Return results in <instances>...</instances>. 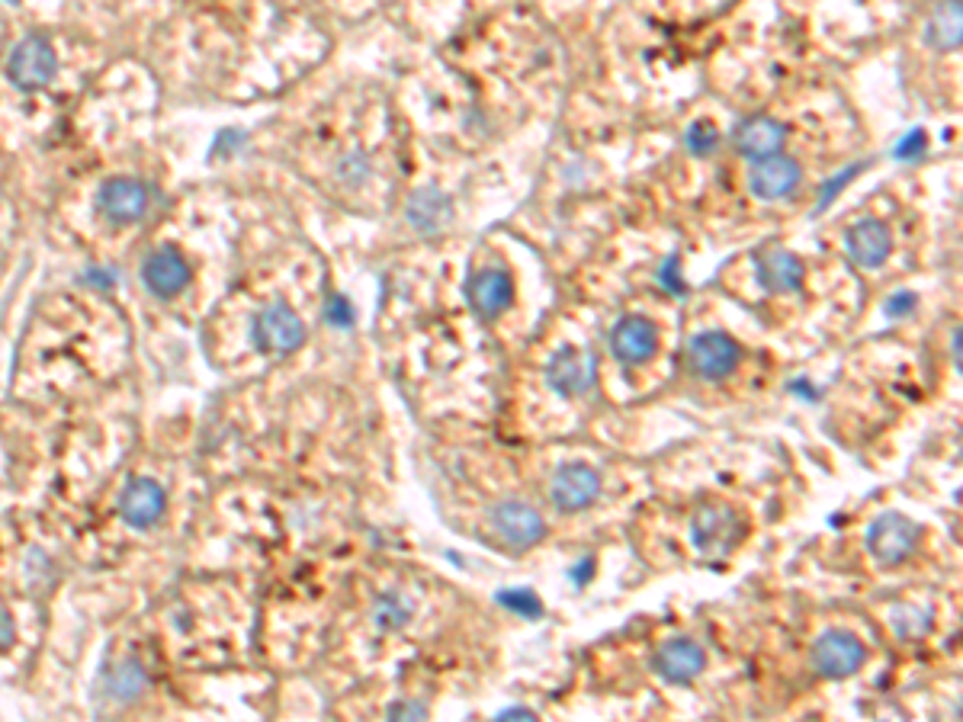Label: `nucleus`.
<instances>
[{
  "label": "nucleus",
  "instance_id": "1",
  "mask_svg": "<svg viewBox=\"0 0 963 722\" xmlns=\"http://www.w3.org/2000/svg\"><path fill=\"white\" fill-rule=\"evenodd\" d=\"M254 347L267 357H286L305 344V321L289 302H270L251 325Z\"/></svg>",
  "mask_w": 963,
  "mask_h": 722
},
{
  "label": "nucleus",
  "instance_id": "2",
  "mask_svg": "<svg viewBox=\"0 0 963 722\" xmlns=\"http://www.w3.org/2000/svg\"><path fill=\"white\" fill-rule=\"evenodd\" d=\"M922 527L915 524L912 517L906 514H896V511H886L880 514L874 524L867 530V549L870 556H874L883 568H893V565H903L915 549L922 543Z\"/></svg>",
  "mask_w": 963,
  "mask_h": 722
},
{
  "label": "nucleus",
  "instance_id": "3",
  "mask_svg": "<svg viewBox=\"0 0 963 722\" xmlns=\"http://www.w3.org/2000/svg\"><path fill=\"white\" fill-rule=\"evenodd\" d=\"M58 71V58L52 42L39 36V33H29L23 36L17 45H13V52L7 58V78L13 87L26 90V94H33V90H42L55 78Z\"/></svg>",
  "mask_w": 963,
  "mask_h": 722
},
{
  "label": "nucleus",
  "instance_id": "4",
  "mask_svg": "<svg viewBox=\"0 0 963 722\" xmlns=\"http://www.w3.org/2000/svg\"><path fill=\"white\" fill-rule=\"evenodd\" d=\"M809 662H813L816 674H822V678L842 681L864 668L867 645L854 633H848V629H825V633L813 642Z\"/></svg>",
  "mask_w": 963,
  "mask_h": 722
},
{
  "label": "nucleus",
  "instance_id": "5",
  "mask_svg": "<svg viewBox=\"0 0 963 722\" xmlns=\"http://www.w3.org/2000/svg\"><path fill=\"white\" fill-rule=\"evenodd\" d=\"M488 520H492V530L498 533V540L514 552H527L530 546H537L546 533L540 511L517 498L498 501L495 508L488 511Z\"/></svg>",
  "mask_w": 963,
  "mask_h": 722
},
{
  "label": "nucleus",
  "instance_id": "6",
  "mask_svg": "<svg viewBox=\"0 0 963 722\" xmlns=\"http://www.w3.org/2000/svg\"><path fill=\"white\" fill-rule=\"evenodd\" d=\"M742 360V347L739 341H732L723 331H700L691 337L687 344V366L691 373L707 379V382H720L726 379Z\"/></svg>",
  "mask_w": 963,
  "mask_h": 722
},
{
  "label": "nucleus",
  "instance_id": "7",
  "mask_svg": "<svg viewBox=\"0 0 963 722\" xmlns=\"http://www.w3.org/2000/svg\"><path fill=\"white\" fill-rule=\"evenodd\" d=\"M546 382L549 389L565 398L588 395L594 389V382H598V357L582 347H562L553 353V360L546 366Z\"/></svg>",
  "mask_w": 963,
  "mask_h": 722
},
{
  "label": "nucleus",
  "instance_id": "8",
  "mask_svg": "<svg viewBox=\"0 0 963 722\" xmlns=\"http://www.w3.org/2000/svg\"><path fill=\"white\" fill-rule=\"evenodd\" d=\"M745 533L742 517L726 504H700L691 517V540L703 552H729Z\"/></svg>",
  "mask_w": 963,
  "mask_h": 722
},
{
  "label": "nucleus",
  "instance_id": "9",
  "mask_svg": "<svg viewBox=\"0 0 963 722\" xmlns=\"http://www.w3.org/2000/svg\"><path fill=\"white\" fill-rule=\"evenodd\" d=\"M549 498L562 514L585 511L601 498V472L588 463L559 466L553 482H549Z\"/></svg>",
  "mask_w": 963,
  "mask_h": 722
},
{
  "label": "nucleus",
  "instance_id": "10",
  "mask_svg": "<svg viewBox=\"0 0 963 722\" xmlns=\"http://www.w3.org/2000/svg\"><path fill=\"white\" fill-rule=\"evenodd\" d=\"M148 203H151V193L145 183L135 177H113V180H106L97 193L100 215L113 225L139 222L148 212Z\"/></svg>",
  "mask_w": 963,
  "mask_h": 722
},
{
  "label": "nucleus",
  "instance_id": "11",
  "mask_svg": "<svg viewBox=\"0 0 963 722\" xmlns=\"http://www.w3.org/2000/svg\"><path fill=\"white\" fill-rule=\"evenodd\" d=\"M703 668H707V652L700 642L687 636L665 639L652 655V671L668 684H691L694 678H700Z\"/></svg>",
  "mask_w": 963,
  "mask_h": 722
},
{
  "label": "nucleus",
  "instance_id": "12",
  "mask_svg": "<svg viewBox=\"0 0 963 722\" xmlns=\"http://www.w3.org/2000/svg\"><path fill=\"white\" fill-rule=\"evenodd\" d=\"M659 325L642 315H626L620 318L614 331H610V350L617 353V360L626 366H642L659 353Z\"/></svg>",
  "mask_w": 963,
  "mask_h": 722
},
{
  "label": "nucleus",
  "instance_id": "13",
  "mask_svg": "<svg viewBox=\"0 0 963 722\" xmlns=\"http://www.w3.org/2000/svg\"><path fill=\"white\" fill-rule=\"evenodd\" d=\"M466 299H469V309L476 312L479 318L492 321L498 315H504L511 309L514 302V280L508 270L501 267H485L469 280L466 286Z\"/></svg>",
  "mask_w": 963,
  "mask_h": 722
},
{
  "label": "nucleus",
  "instance_id": "14",
  "mask_svg": "<svg viewBox=\"0 0 963 722\" xmlns=\"http://www.w3.org/2000/svg\"><path fill=\"white\" fill-rule=\"evenodd\" d=\"M190 264L180 257L177 248H158L142 260V283L148 286V293H155L158 299H174L180 296L190 283Z\"/></svg>",
  "mask_w": 963,
  "mask_h": 722
},
{
  "label": "nucleus",
  "instance_id": "15",
  "mask_svg": "<svg viewBox=\"0 0 963 722\" xmlns=\"http://www.w3.org/2000/svg\"><path fill=\"white\" fill-rule=\"evenodd\" d=\"M167 511V495L155 479H132L119 495V514L126 517V524L135 530L155 527Z\"/></svg>",
  "mask_w": 963,
  "mask_h": 722
},
{
  "label": "nucleus",
  "instance_id": "16",
  "mask_svg": "<svg viewBox=\"0 0 963 722\" xmlns=\"http://www.w3.org/2000/svg\"><path fill=\"white\" fill-rule=\"evenodd\" d=\"M845 251L858 267L877 270L886 264V257L893 254V235L880 219H861L848 228Z\"/></svg>",
  "mask_w": 963,
  "mask_h": 722
},
{
  "label": "nucleus",
  "instance_id": "17",
  "mask_svg": "<svg viewBox=\"0 0 963 722\" xmlns=\"http://www.w3.org/2000/svg\"><path fill=\"white\" fill-rule=\"evenodd\" d=\"M803 180V167L787 158V155H771L764 161H755L752 177H748V187L758 199L771 203V199H784L800 187Z\"/></svg>",
  "mask_w": 963,
  "mask_h": 722
},
{
  "label": "nucleus",
  "instance_id": "18",
  "mask_svg": "<svg viewBox=\"0 0 963 722\" xmlns=\"http://www.w3.org/2000/svg\"><path fill=\"white\" fill-rule=\"evenodd\" d=\"M787 145V129L771 116H752L736 129V148L748 161H764L771 155H781Z\"/></svg>",
  "mask_w": 963,
  "mask_h": 722
},
{
  "label": "nucleus",
  "instance_id": "19",
  "mask_svg": "<svg viewBox=\"0 0 963 722\" xmlns=\"http://www.w3.org/2000/svg\"><path fill=\"white\" fill-rule=\"evenodd\" d=\"M405 215L418 235H440L453 222V199L437 187H421L411 193Z\"/></svg>",
  "mask_w": 963,
  "mask_h": 722
},
{
  "label": "nucleus",
  "instance_id": "20",
  "mask_svg": "<svg viewBox=\"0 0 963 722\" xmlns=\"http://www.w3.org/2000/svg\"><path fill=\"white\" fill-rule=\"evenodd\" d=\"M755 273H758V283L764 289H771V293H797L806 280L803 260L790 251H768L764 257H758Z\"/></svg>",
  "mask_w": 963,
  "mask_h": 722
},
{
  "label": "nucleus",
  "instance_id": "21",
  "mask_svg": "<svg viewBox=\"0 0 963 722\" xmlns=\"http://www.w3.org/2000/svg\"><path fill=\"white\" fill-rule=\"evenodd\" d=\"M960 39H963L960 0H941L925 23V42L935 52H954L960 49Z\"/></svg>",
  "mask_w": 963,
  "mask_h": 722
},
{
  "label": "nucleus",
  "instance_id": "22",
  "mask_svg": "<svg viewBox=\"0 0 963 722\" xmlns=\"http://www.w3.org/2000/svg\"><path fill=\"white\" fill-rule=\"evenodd\" d=\"M411 613H415V604H411L402 591H386V594H379L373 617H376V623H379L382 629H389V633H392V629L408 626Z\"/></svg>",
  "mask_w": 963,
  "mask_h": 722
},
{
  "label": "nucleus",
  "instance_id": "23",
  "mask_svg": "<svg viewBox=\"0 0 963 722\" xmlns=\"http://www.w3.org/2000/svg\"><path fill=\"white\" fill-rule=\"evenodd\" d=\"M890 626L899 639H922L931 633V613L912 604H896L890 607Z\"/></svg>",
  "mask_w": 963,
  "mask_h": 722
},
{
  "label": "nucleus",
  "instance_id": "24",
  "mask_svg": "<svg viewBox=\"0 0 963 722\" xmlns=\"http://www.w3.org/2000/svg\"><path fill=\"white\" fill-rule=\"evenodd\" d=\"M498 604L508 607L511 613L524 620H540L543 617V601L530 588H501L498 591Z\"/></svg>",
  "mask_w": 963,
  "mask_h": 722
},
{
  "label": "nucleus",
  "instance_id": "25",
  "mask_svg": "<svg viewBox=\"0 0 963 722\" xmlns=\"http://www.w3.org/2000/svg\"><path fill=\"white\" fill-rule=\"evenodd\" d=\"M684 145L694 158H710L716 145H720V129H716L710 119H697L691 122V129H687Z\"/></svg>",
  "mask_w": 963,
  "mask_h": 722
},
{
  "label": "nucleus",
  "instance_id": "26",
  "mask_svg": "<svg viewBox=\"0 0 963 722\" xmlns=\"http://www.w3.org/2000/svg\"><path fill=\"white\" fill-rule=\"evenodd\" d=\"M142 687H145V671L135 665V662L119 665V668L110 674V694H113L116 700H135Z\"/></svg>",
  "mask_w": 963,
  "mask_h": 722
},
{
  "label": "nucleus",
  "instance_id": "27",
  "mask_svg": "<svg viewBox=\"0 0 963 722\" xmlns=\"http://www.w3.org/2000/svg\"><path fill=\"white\" fill-rule=\"evenodd\" d=\"M354 318H357V312H354V302H350L347 296H328V302H325V321H328V325L331 328H350V325H354Z\"/></svg>",
  "mask_w": 963,
  "mask_h": 722
},
{
  "label": "nucleus",
  "instance_id": "28",
  "mask_svg": "<svg viewBox=\"0 0 963 722\" xmlns=\"http://www.w3.org/2000/svg\"><path fill=\"white\" fill-rule=\"evenodd\" d=\"M925 151H928V135H925L922 129H912V132H906V135L896 142L893 158H896V161H919Z\"/></svg>",
  "mask_w": 963,
  "mask_h": 722
},
{
  "label": "nucleus",
  "instance_id": "29",
  "mask_svg": "<svg viewBox=\"0 0 963 722\" xmlns=\"http://www.w3.org/2000/svg\"><path fill=\"white\" fill-rule=\"evenodd\" d=\"M659 283L668 289V293H675V296H684L687 293V286H684V276H681V260L671 254L662 270H659Z\"/></svg>",
  "mask_w": 963,
  "mask_h": 722
},
{
  "label": "nucleus",
  "instance_id": "30",
  "mask_svg": "<svg viewBox=\"0 0 963 722\" xmlns=\"http://www.w3.org/2000/svg\"><path fill=\"white\" fill-rule=\"evenodd\" d=\"M338 171H341L344 183L357 187V183H363L366 177H370V161H366V155H357V151H354V155H347V158L341 161Z\"/></svg>",
  "mask_w": 963,
  "mask_h": 722
},
{
  "label": "nucleus",
  "instance_id": "31",
  "mask_svg": "<svg viewBox=\"0 0 963 722\" xmlns=\"http://www.w3.org/2000/svg\"><path fill=\"white\" fill-rule=\"evenodd\" d=\"M861 171H864V164H854L851 171H842V174H838V177H832V183H829V187H825V190L819 193V209H825V206H829L832 199H835L838 193H842V190L848 187V183H851V177H854V174H861Z\"/></svg>",
  "mask_w": 963,
  "mask_h": 722
},
{
  "label": "nucleus",
  "instance_id": "32",
  "mask_svg": "<svg viewBox=\"0 0 963 722\" xmlns=\"http://www.w3.org/2000/svg\"><path fill=\"white\" fill-rule=\"evenodd\" d=\"M915 305H919V296H915V293H909V289H903V293H893L890 299H886V305H883V309H886V315H909L912 309H915Z\"/></svg>",
  "mask_w": 963,
  "mask_h": 722
},
{
  "label": "nucleus",
  "instance_id": "33",
  "mask_svg": "<svg viewBox=\"0 0 963 722\" xmlns=\"http://www.w3.org/2000/svg\"><path fill=\"white\" fill-rule=\"evenodd\" d=\"M386 716H389V719H424V716H427V706H424V703H415V700H399V703L389 706Z\"/></svg>",
  "mask_w": 963,
  "mask_h": 722
},
{
  "label": "nucleus",
  "instance_id": "34",
  "mask_svg": "<svg viewBox=\"0 0 963 722\" xmlns=\"http://www.w3.org/2000/svg\"><path fill=\"white\" fill-rule=\"evenodd\" d=\"M591 575H594V559H582V562H578V565L572 568V572H569V578L575 581L578 588H582Z\"/></svg>",
  "mask_w": 963,
  "mask_h": 722
},
{
  "label": "nucleus",
  "instance_id": "35",
  "mask_svg": "<svg viewBox=\"0 0 963 722\" xmlns=\"http://www.w3.org/2000/svg\"><path fill=\"white\" fill-rule=\"evenodd\" d=\"M87 280L94 283V286L110 289V286L116 283V276H113V270H100V267H94V270H87Z\"/></svg>",
  "mask_w": 963,
  "mask_h": 722
},
{
  "label": "nucleus",
  "instance_id": "36",
  "mask_svg": "<svg viewBox=\"0 0 963 722\" xmlns=\"http://www.w3.org/2000/svg\"><path fill=\"white\" fill-rule=\"evenodd\" d=\"M13 642V623L7 613H0V645H10Z\"/></svg>",
  "mask_w": 963,
  "mask_h": 722
},
{
  "label": "nucleus",
  "instance_id": "37",
  "mask_svg": "<svg viewBox=\"0 0 963 722\" xmlns=\"http://www.w3.org/2000/svg\"><path fill=\"white\" fill-rule=\"evenodd\" d=\"M511 716H527V719H533V710H524V706H514V710H501V713H498V719H511Z\"/></svg>",
  "mask_w": 963,
  "mask_h": 722
},
{
  "label": "nucleus",
  "instance_id": "38",
  "mask_svg": "<svg viewBox=\"0 0 963 722\" xmlns=\"http://www.w3.org/2000/svg\"><path fill=\"white\" fill-rule=\"evenodd\" d=\"M954 363L960 366V334L954 331Z\"/></svg>",
  "mask_w": 963,
  "mask_h": 722
}]
</instances>
